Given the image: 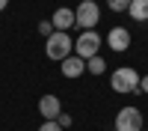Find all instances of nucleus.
I'll use <instances>...</instances> for the list:
<instances>
[{
	"mask_svg": "<svg viewBox=\"0 0 148 131\" xmlns=\"http://www.w3.org/2000/svg\"><path fill=\"white\" fill-rule=\"evenodd\" d=\"M56 122H59V128H68V125H71V113H59Z\"/></svg>",
	"mask_w": 148,
	"mask_h": 131,
	"instance_id": "15",
	"label": "nucleus"
},
{
	"mask_svg": "<svg viewBox=\"0 0 148 131\" xmlns=\"http://www.w3.org/2000/svg\"><path fill=\"white\" fill-rule=\"evenodd\" d=\"M86 71H89V75H104L107 71V60L104 57H92V60H86Z\"/></svg>",
	"mask_w": 148,
	"mask_h": 131,
	"instance_id": "11",
	"label": "nucleus"
},
{
	"mask_svg": "<svg viewBox=\"0 0 148 131\" xmlns=\"http://www.w3.org/2000/svg\"><path fill=\"white\" fill-rule=\"evenodd\" d=\"M98 21H101V6L95 0H80L77 9H74V27L80 30H95Z\"/></svg>",
	"mask_w": 148,
	"mask_h": 131,
	"instance_id": "3",
	"label": "nucleus"
},
{
	"mask_svg": "<svg viewBox=\"0 0 148 131\" xmlns=\"http://www.w3.org/2000/svg\"><path fill=\"white\" fill-rule=\"evenodd\" d=\"M130 6V0H107V9H113V12H127Z\"/></svg>",
	"mask_w": 148,
	"mask_h": 131,
	"instance_id": "12",
	"label": "nucleus"
},
{
	"mask_svg": "<svg viewBox=\"0 0 148 131\" xmlns=\"http://www.w3.org/2000/svg\"><path fill=\"white\" fill-rule=\"evenodd\" d=\"M101 45H104V39H101L98 30H83L77 39H74V54L80 60H92V57H98Z\"/></svg>",
	"mask_w": 148,
	"mask_h": 131,
	"instance_id": "4",
	"label": "nucleus"
},
{
	"mask_svg": "<svg viewBox=\"0 0 148 131\" xmlns=\"http://www.w3.org/2000/svg\"><path fill=\"white\" fill-rule=\"evenodd\" d=\"M107 48H110V51H116V54H121V51H127V48H130V30L127 27H121V24H119V27H110L107 30Z\"/></svg>",
	"mask_w": 148,
	"mask_h": 131,
	"instance_id": "6",
	"label": "nucleus"
},
{
	"mask_svg": "<svg viewBox=\"0 0 148 131\" xmlns=\"http://www.w3.org/2000/svg\"><path fill=\"white\" fill-rule=\"evenodd\" d=\"M142 125H145L142 110L133 107V104L121 107V110L116 113V131H142Z\"/></svg>",
	"mask_w": 148,
	"mask_h": 131,
	"instance_id": "5",
	"label": "nucleus"
},
{
	"mask_svg": "<svg viewBox=\"0 0 148 131\" xmlns=\"http://www.w3.org/2000/svg\"><path fill=\"white\" fill-rule=\"evenodd\" d=\"M139 80H142V75L133 66H121L110 75V89L119 95H130V92H139Z\"/></svg>",
	"mask_w": 148,
	"mask_h": 131,
	"instance_id": "1",
	"label": "nucleus"
},
{
	"mask_svg": "<svg viewBox=\"0 0 148 131\" xmlns=\"http://www.w3.org/2000/svg\"><path fill=\"white\" fill-rule=\"evenodd\" d=\"M71 51H74V42H71L68 33H51V36L45 39V57H47V60L62 63L65 57H71Z\"/></svg>",
	"mask_w": 148,
	"mask_h": 131,
	"instance_id": "2",
	"label": "nucleus"
},
{
	"mask_svg": "<svg viewBox=\"0 0 148 131\" xmlns=\"http://www.w3.org/2000/svg\"><path fill=\"white\" fill-rule=\"evenodd\" d=\"M39 113H42V119H56L59 113H62V101H59V95H53V92L42 95V98H39Z\"/></svg>",
	"mask_w": 148,
	"mask_h": 131,
	"instance_id": "8",
	"label": "nucleus"
},
{
	"mask_svg": "<svg viewBox=\"0 0 148 131\" xmlns=\"http://www.w3.org/2000/svg\"><path fill=\"white\" fill-rule=\"evenodd\" d=\"M139 92L148 95V75H142V80H139Z\"/></svg>",
	"mask_w": 148,
	"mask_h": 131,
	"instance_id": "16",
	"label": "nucleus"
},
{
	"mask_svg": "<svg viewBox=\"0 0 148 131\" xmlns=\"http://www.w3.org/2000/svg\"><path fill=\"white\" fill-rule=\"evenodd\" d=\"M39 33L47 39V36H51V33H56V30H53V24H51V21H39Z\"/></svg>",
	"mask_w": 148,
	"mask_h": 131,
	"instance_id": "14",
	"label": "nucleus"
},
{
	"mask_svg": "<svg viewBox=\"0 0 148 131\" xmlns=\"http://www.w3.org/2000/svg\"><path fill=\"white\" fill-rule=\"evenodd\" d=\"M39 131H62V128H59L56 119H45V122L39 125Z\"/></svg>",
	"mask_w": 148,
	"mask_h": 131,
	"instance_id": "13",
	"label": "nucleus"
},
{
	"mask_svg": "<svg viewBox=\"0 0 148 131\" xmlns=\"http://www.w3.org/2000/svg\"><path fill=\"white\" fill-rule=\"evenodd\" d=\"M127 15L133 21H148V0H130V6H127Z\"/></svg>",
	"mask_w": 148,
	"mask_h": 131,
	"instance_id": "10",
	"label": "nucleus"
},
{
	"mask_svg": "<svg viewBox=\"0 0 148 131\" xmlns=\"http://www.w3.org/2000/svg\"><path fill=\"white\" fill-rule=\"evenodd\" d=\"M51 24H53L56 33H68V30L74 27V9H71V6H59V9H53Z\"/></svg>",
	"mask_w": 148,
	"mask_h": 131,
	"instance_id": "7",
	"label": "nucleus"
},
{
	"mask_svg": "<svg viewBox=\"0 0 148 131\" xmlns=\"http://www.w3.org/2000/svg\"><path fill=\"white\" fill-rule=\"evenodd\" d=\"M59 69H62V75L65 78H80V75H86V60H80L77 54H71V57H65L62 63H59Z\"/></svg>",
	"mask_w": 148,
	"mask_h": 131,
	"instance_id": "9",
	"label": "nucleus"
},
{
	"mask_svg": "<svg viewBox=\"0 0 148 131\" xmlns=\"http://www.w3.org/2000/svg\"><path fill=\"white\" fill-rule=\"evenodd\" d=\"M6 6H9V0H0V12H3V9H6Z\"/></svg>",
	"mask_w": 148,
	"mask_h": 131,
	"instance_id": "17",
	"label": "nucleus"
}]
</instances>
